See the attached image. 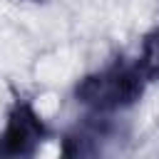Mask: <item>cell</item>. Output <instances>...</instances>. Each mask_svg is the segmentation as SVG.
<instances>
[{"instance_id": "7a4b0ae2", "label": "cell", "mask_w": 159, "mask_h": 159, "mask_svg": "<svg viewBox=\"0 0 159 159\" xmlns=\"http://www.w3.org/2000/svg\"><path fill=\"white\" fill-rule=\"evenodd\" d=\"M47 139V124L25 99H17L0 132V157H30Z\"/></svg>"}, {"instance_id": "3957f363", "label": "cell", "mask_w": 159, "mask_h": 159, "mask_svg": "<svg viewBox=\"0 0 159 159\" xmlns=\"http://www.w3.org/2000/svg\"><path fill=\"white\" fill-rule=\"evenodd\" d=\"M134 65H137L139 75H142L147 82H157V80H159V25L152 27V30L144 35Z\"/></svg>"}, {"instance_id": "277c9868", "label": "cell", "mask_w": 159, "mask_h": 159, "mask_svg": "<svg viewBox=\"0 0 159 159\" xmlns=\"http://www.w3.org/2000/svg\"><path fill=\"white\" fill-rule=\"evenodd\" d=\"M25 2H40V0H25Z\"/></svg>"}, {"instance_id": "6da1fadb", "label": "cell", "mask_w": 159, "mask_h": 159, "mask_svg": "<svg viewBox=\"0 0 159 159\" xmlns=\"http://www.w3.org/2000/svg\"><path fill=\"white\" fill-rule=\"evenodd\" d=\"M147 87V80L139 75L132 62H109L97 72L84 75L75 87V99L92 114H114L132 107Z\"/></svg>"}]
</instances>
